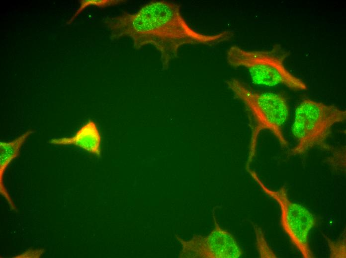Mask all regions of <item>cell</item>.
<instances>
[{"label":"cell","mask_w":346,"mask_h":258,"mask_svg":"<svg viewBox=\"0 0 346 258\" xmlns=\"http://www.w3.org/2000/svg\"><path fill=\"white\" fill-rule=\"evenodd\" d=\"M105 23L113 40L130 38L136 50L149 45L154 47L159 53L163 70L169 68L183 46L216 45L234 35L229 30L214 34L195 30L183 16L179 5L167 0L151 1L135 12H123L107 18Z\"/></svg>","instance_id":"1"},{"label":"cell","mask_w":346,"mask_h":258,"mask_svg":"<svg viewBox=\"0 0 346 258\" xmlns=\"http://www.w3.org/2000/svg\"><path fill=\"white\" fill-rule=\"evenodd\" d=\"M226 83L234 96L244 104L253 120L247 166L254 157L258 137L262 130L270 131L282 147H287L289 143L283 132L289 114L286 98L276 92L254 90L235 78L227 80Z\"/></svg>","instance_id":"2"},{"label":"cell","mask_w":346,"mask_h":258,"mask_svg":"<svg viewBox=\"0 0 346 258\" xmlns=\"http://www.w3.org/2000/svg\"><path fill=\"white\" fill-rule=\"evenodd\" d=\"M287 56L288 53L279 45L268 51H249L233 46L228 49L226 59L233 67L246 68L255 84L269 87L283 85L294 91L308 90L306 83L285 66Z\"/></svg>","instance_id":"3"},{"label":"cell","mask_w":346,"mask_h":258,"mask_svg":"<svg viewBox=\"0 0 346 258\" xmlns=\"http://www.w3.org/2000/svg\"><path fill=\"white\" fill-rule=\"evenodd\" d=\"M346 118V111L337 106L303 99L295 111L291 131L297 143L290 155H302L316 146L326 147L332 127Z\"/></svg>","instance_id":"4"},{"label":"cell","mask_w":346,"mask_h":258,"mask_svg":"<svg viewBox=\"0 0 346 258\" xmlns=\"http://www.w3.org/2000/svg\"><path fill=\"white\" fill-rule=\"evenodd\" d=\"M247 170L262 190L278 204L282 228L302 257L314 258L309 242L310 232L316 225L314 216L306 207L290 199L285 186L277 190H271L262 183L254 171Z\"/></svg>","instance_id":"5"},{"label":"cell","mask_w":346,"mask_h":258,"mask_svg":"<svg viewBox=\"0 0 346 258\" xmlns=\"http://www.w3.org/2000/svg\"><path fill=\"white\" fill-rule=\"evenodd\" d=\"M213 217L215 228L208 235H195L188 241L177 237L182 246L180 258H238L242 256L234 237L220 227L214 215Z\"/></svg>","instance_id":"6"},{"label":"cell","mask_w":346,"mask_h":258,"mask_svg":"<svg viewBox=\"0 0 346 258\" xmlns=\"http://www.w3.org/2000/svg\"><path fill=\"white\" fill-rule=\"evenodd\" d=\"M101 136L96 123L89 120L71 137L52 138L50 144L60 146L74 145L97 156L101 155Z\"/></svg>","instance_id":"7"},{"label":"cell","mask_w":346,"mask_h":258,"mask_svg":"<svg viewBox=\"0 0 346 258\" xmlns=\"http://www.w3.org/2000/svg\"><path fill=\"white\" fill-rule=\"evenodd\" d=\"M34 131L28 130L12 140L0 142V192L13 210L16 208L3 184V175L9 164L18 156L26 139Z\"/></svg>","instance_id":"8"},{"label":"cell","mask_w":346,"mask_h":258,"mask_svg":"<svg viewBox=\"0 0 346 258\" xmlns=\"http://www.w3.org/2000/svg\"><path fill=\"white\" fill-rule=\"evenodd\" d=\"M327 241L330 249V258H346V235L336 241H332L327 238Z\"/></svg>","instance_id":"9"},{"label":"cell","mask_w":346,"mask_h":258,"mask_svg":"<svg viewBox=\"0 0 346 258\" xmlns=\"http://www.w3.org/2000/svg\"><path fill=\"white\" fill-rule=\"evenodd\" d=\"M258 249L261 258H277V256L267 244L262 233H257Z\"/></svg>","instance_id":"10"},{"label":"cell","mask_w":346,"mask_h":258,"mask_svg":"<svg viewBox=\"0 0 346 258\" xmlns=\"http://www.w3.org/2000/svg\"><path fill=\"white\" fill-rule=\"evenodd\" d=\"M123 0H83L82 1L81 7L79 11L82 10L85 7L89 5H94L98 6H107L123 2Z\"/></svg>","instance_id":"11"},{"label":"cell","mask_w":346,"mask_h":258,"mask_svg":"<svg viewBox=\"0 0 346 258\" xmlns=\"http://www.w3.org/2000/svg\"><path fill=\"white\" fill-rule=\"evenodd\" d=\"M44 249H30L14 257V258H39L44 253Z\"/></svg>","instance_id":"12"}]
</instances>
